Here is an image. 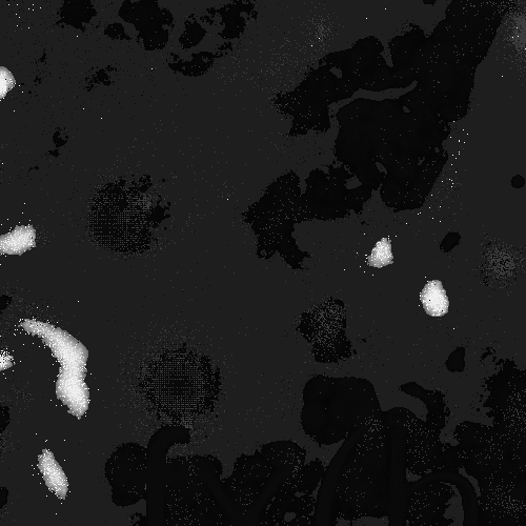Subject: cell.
<instances>
[{"mask_svg": "<svg viewBox=\"0 0 526 526\" xmlns=\"http://www.w3.org/2000/svg\"><path fill=\"white\" fill-rule=\"evenodd\" d=\"M89 230L97 244L119 254H137L149 248L153 236L151 204L124 182L108 185L93 198Z\"/></svg>", "mask_w": 526, "mask_h": 526, "instance_id": "cell-1", "label": "cell"}, {"mask_svg": "<svg viewBox=\"0 0 526 526\" xmlns=\"http://www.w3.org/2000/svg\"><path fill=\"white\" fill-rule=\"evenodd\" d=\"M144 392L161 410L190 413L210 392L209 373L189 350L168 351L155 358L144 377Z\"/></svg>", "mask_w": 526, "mask_h": 526, "instance_id": "cell-2", "label": "cell"}, {"mask_svg": "<svg viewBox=\"0 0 526 526\" xmlns=\"http://www.w3.org/2000/svg\"><path fill=\"white\" fill-rule=\"evenodd\" d=\"M420 299L430 316L441 317L449 312L450 301L439 280L428 282L421 291Z\"/></svg>", "mask_w": 526, "mask_h": 526, "instance_id": "cell-3", "label": "cell"}, {"mask_svg": "<svg viewBox=\"0 0 526 526\" xmlns=\"http://www.w3.org/2000/svg\"><path fill=\"white\" fill-rule=\"evenodd\" d=\"M39 469L44 474L48 487L59 498L65 499L68 491V481L62 468L59 467L50 452L45 451L40 457Z\"/></svg>", "mask_w": 526, "mask_h": 526, "instance_id": "cell-4", "label": "cell"}, {"mask_svg": "<svg viewBox=\"0 0 526 526\" xmlns=\"http://www.w3.org/2000/svg\"><path fill=\"white\" fill-rule=\"evenodd\" d=\"M393 260L391 242L388 238L381 239L368 258L369 265L378 269L391 265Z\"/></svg>", "mask_w": 526, "mask_h": 526, "instance_id": "cell-5", "label": "cell"}]
</instances>
